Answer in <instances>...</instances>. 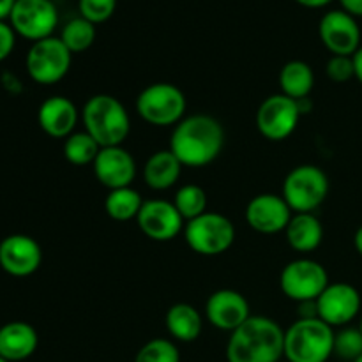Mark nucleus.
I'll return each instance as SVG.
<instances>
[{
	"instance_id": "f257e3e1",
	"label": "nucleus",
	"mask_w": 362,
	"mask_h": 362,
	"mask_svg": "<svg viewBox=\"0 0 362 362\" xmlns=\"http://www.w3.org/2000/svg\"><path fill=\"white\" fill-rule=\"evenodd\" d=\"M226 134L218 119L205 113L184 117L172 131L170 151L189 168L211 165L225 148Z\"/></svg>"
},
{
	"instance_id": "f03ea898",
	"label": "nucleus",
	"mask_w": 362,
	"mask_h": 362,
	"mask_svg": "<svg viewBox=\"0 0 362 362\" xmlns=\"http://www.w3.org/2000/svg\"><path fill=\"white\" fill-rule=\"evenodd\" d=\"M285 359V329L276 320L251 315L226 343L228 362H279Z\"/></svg>"
},
{
	"instance_id": "7ed1b4c3",
	"label": "nucleus",
	"mask_w": 362,
	"mask_h": 362,
	"mask_svg": "<svg viewBox=\"0 0 362 362\" xmlns=\"http://www.w3.org/2000/svg\"><path fill=\"white\" fill-rule=\"evenodd\" d=\"M81 120L88 134L99 147H117L127 140L131 119L126 106L110 94H95L85 103Z\"/></svg>"
},
{
	"instance_id": "20e7f679",
	"label": "nucleus",
	"mask_w": 362,
	"mask_h": 362,
	"mask_svg": "<svg viewBox=\"0 0 362 362\" xmlns=\"http://www.w3.org/2000/svg\"><path fill=\"white\" fill-rule=\"evenodd\" d=\"M336 331L320 318H297L285 331V359L327 362L334 354Z\"/></svg>"
},
{
	"instance_id": "39448f33",
	"label": "nucleus",
	"mask_w": 362,
	"mask_h": 362,
	"mask_svg": "<svg viewBox=\"0 0 362 362\" xmlns=\"http://www.w3.org/2000/svg\"><path fill=\"white\" fill-rule=\"evenodd\" d=\"M136 112L147 124L156 127H175L186 117L187 101L177 85L158 81L138 94Z\"/></svg>"
},
{
	"instance_id": "423d86ee",
	"label": "nucleus",
	"mask_w": 362,
	"mask_h": 362,
	"mask_svg": "<svg viewBox=\"0 0 362 362\" xmlns=\"http://www.w3.org/2000/svg\"><path fill=\"white\" fill-rule=\"evenodd\" d=\"M184 239L189 250L200 257H219L235 243V226L226 216L207 211L184 226Z\"/></svg>"
},
{
	"instance_id": "0eeeda50",
	"label": "nucleus",
	"mask_w": 362,
	"mask_h": 362,
	"mask_svg": "<svg viewBox=\"0 0 362 362\" xmlns=\"http://www.w3.org/2000/svg\"><path fill=\"white\" fill-rule=\"evenodd\" d=\"M329 194V177L320 166L300 165L290 170L281 197L293 212H313Z\"/></svg>"
},
{
	"instance_id": "6e6552de",
	"label": "nucleus",
	"mask_w": 362,
	"mask_h": 362,
	"mask_svg": "<svg viewBox=\"0 0 362 362\" xmlns=\"http://www.w3.org/2000/svg\"><path fill=\"white\" fill-rule=\"evenodd\" d=\"M71 64L73 53L55 35L32 42L25 59L28 76L39 85H55L62 81L69 73Z\"/></svg>"
},
{
	"instance_id": "1a4fd4ad",
	"label": "nucleus",
	"mask_w": 362,
	"mask_h": 362,
	"mask_svg": "<svg viewBox=\"0 0 362 362\" xmlns=\"http://www.w3.org/2000/svg\"><path fill=\"white\" fill-rule=\"evenodd\" d=\"M329 274L322 264L311 258L288 262L279 274V288L293 303L317 300L329 286Z\"/></svg>"
},
{
	"instance_id": "9d476101",
	"label": "nucleus",
	"mask_w": 362,
	"mask_h": 362,
	"mask_svg": "<svg viewBox=\"0 0 362 362\" xmlns=\"http://www.w3.org/2000/svg\"><path fill=\"white\" fill-rule=\"evenodd\" d=\"M303 112L299 101L285 94H272L262 101L257 112V127L269 141H283L296 133Z\"/></svg>"
},
{
	"instance_id": "9b49d317",
	"label": "nucleus",
	"mask_w": 362,
	"mask_h": 362,
	"mask_svg": "<svg viewBox=\"0 0 362 362\" xmlns=\"http://www.w3.org/2000/svg\"><path fill=\"white\" fill-rule=\"evenodd\" d=\"M59 23V11L52 0H16L9 25L16 35L37 42L52 37Z\"/></svg>"
},
{
	"instance_id": "f8f14e48",
	"label": "nucleus",
	"mask_w": 362,
	"mask_h": 362,
	"mask_svg": "<svg viewBox=\"0 0 362 362\" xmlns=\"http://www.w3.org/2000/svg\"><path fill=\"white\" fill-rule=\"evenodd\" d=\"M361 308L359 290L343 281L329 283L327 288L317 299L318 318L332 329H341L352 324L361 313Z\"/></svg>"
},
{
	"instance_id": "ddd939ff",
	"label": "nucleus",
	"mask_w": 362,
	"mask_h": 362,
	"mask_svg": "<svg viewBox=\"0 0 362 362\" xmlns=\"http://www.w3.org/2000/svg\"><path fill=\"white\" fill-rule=\"evenodd\" d=\"M136 225L147 239L154 243H170L184 232L186 221L173 202L154 198L144 202L136 216Z\"/></svg>"
},
{
	"instance_id": "4468645a",
	"label": "nucleus",
	"mask_w": 362,
	"mask_h": 362,
	"mask_svg": "<svg viewBox=\"0 0 362 362\" xmlns=\"http://www.w3.org/2000/svg\"><path fill=\"white\" fill-rule=\"evenodd\" d=\"M292 216L293 211L288 207L285 198L274 193H262L253 197L247 202L244 212L247 226L264 235L285 232Z\"/></svg>"
},
{
	"instance_id": "2eb2a0df",
	"label": "nucleus",
	"mask_w": 362,
	"mask_h": 362,
	"mask_svg": "<svg viewBox=\"0 0 362 362\" xmlns=\"http://www.w3.org/2000/svg\"><path fill=\"white\" fill-rule=\"evenodd\" d=\"M42 250L37 240L25 233H13L0 240V269L14 278H27L39 271Z\"/></svg>"
},
{
	"instance_id": "dca6fc26",
	"label": "nucleus",
	"mask_w": 362,
	"mask_h": 362,
	"mask_svg": "<svg viewBox=\"0 0 362 362\" xmlns=\"http://www.w3.org/2000/svg\"><path fill=\"white\" fill-rule=\"evenodd\" d=\"M320 41L332 55L352 57L361 48V27L343 9L329 11L318 23Z\"/></svg>"
},
{
	"instance_id": "f3484780",
	"label": "nucleus",
	"mask_w": 362,
	"mask_h": 362,
	"mask_svg": "<svg viewBox=\"0 0 362 362\" xmlns=\"http://www.w3.org/2000/svg\"><path fill=\"white\" fill-rule=\"evenodd\" d=\"M251 317L250 303L240 292L221 288L211 293L205 303V318L218 331L233 332Z\"/></svg>"
},
{
	"instance_id": "a211bd4d",
	"label": "nucleus",
	"mask_w": 362,
	"mask_h": 362,
	"mask_svg": "<svg viewBox=\"0 0 362 362\" xmlns=\"http://www.w3.org/2000/svg\"><path fill=\"white\" fill-rule=\"evenodd\" d=\"M92 168H94L95 179L103 186L108 187V191L129 187L136 179V161L122 145L103 147Z\"/></svg>"
},
{
	"instance_id": "6ab92c4d",
	"label": "nucleus",
	"mask_w": 362,
	"mask_h": 362,
	"mask_svg": "<svg viewBox=\"0 0 362 362\" xmlns=\"http://www.w3.org/2000/svg\"><path fill=\"white\" fill-rule=\"evenodd\" d=\"M80 120V112L76 105L69 98L64 95H52L41 103L37 110L39 127L48 136L57 140H66L74 133Z\"/></svg>"
},
{
	"instance_id": "aec40b11",
	"label": "nucleus",
	"mask_w": 362,
	"mask_h": 362,
	"mask_svg": "<svg viewBox=\"0 0 362 362\" xmlns=\"http://www.w3.org/2000/svg\"><path fill=\"white\" fill-rule=\"evenodd\" d=\"M37 331L27 322H9L0 327V357L9 362H21L37 350Z\"/></svg>"
},
{
	"instance_id": "412c9836",
	"label": "nucleus",
	"mask_w": 362,
	"mask_h": 362,
	"mask_svg": "<svg viewBox=\"0 0 362 362\" xmlns=\"http://www.w3.org/2000/svg\"><path fill=\"white\" fill-rule=\"evenodd\" d=\"M288 246L297 253H311L324 240V226L313 212H293L285 230Z\"/></svg>"
},
{
	"instance_id": "4be33fe9",
	"label": "nucleus",
	"mask_w": 362,
	"mask_h": 362,
	"mask_svg": "<svg viewBox=\"0 0 362 362\" xmlns=\"http://www.w3.org/2000/svg\"><path fill=\"white\" fill-rule=\"evenodd\" d=\"M182 163L170 148L158 151L145 161L144 180L151 189L166 191L175 186L182 173Z\"/></svg>"
},
{
	"instance_id": "5701e85b",
	"label": "nucleus",
	"mask_w": 362,
	"mask_h": 362,
	"mask_svg": "<svg viewBox=\"0 0 362 362\" xmlns=\"http://www.w3.org/2000/svg\"><path fill=\"white\" fill-rule=\"evenodd\" d=\"M165 325L168 334L179 343H193L200 338L204 318L200 311L187 303H177L166 311Z\"/></svg>"
},
{
	"instance_id": "b1692460",
	"label": "nucleus",
	"mask_w": 362,
	"mask_h": 362,
	"mask_svg": "<svg viewBox=\"0 0 362 362\" xmlns=\"http://www.w3.org/2000/svg\"><path fill=\"white\" fill-rule=\"evenodd\" d=\"M281 94L296 101H303L311 95L315 88V71L304 60H290L279 71Z\"/></svg>"
},
{
	"instance_id": "393cba45",
	"label": "nucleus",
	"mask_w": 362,
	"mask_h": 362,
	"mask_svg": "<svg viewBox=\"0 0 362 362\" xmlns=\"http://www.w3.org/2000/svg\"><path fill=\"white\" fill-rule=\"evenodd\" d=\"M144 202L141 194L133 186L119 187V189L108 191L106 194L105 212L113 221H131V219H136Z\"/></svg>"
},
{
	"instance_id": "a878e982",
	"label": "nucleus",
	"mask_w": 362,
	"mask_h": 362,
	"mask_svg": "<svg viewBox=\"0 0 362 362\" xmlns=\"http://www.w3.org/2000/svg\"><path fill=\"white\" fill-rule=\"evenodd\" d=\"M101 147L98 141L87 133V131H74L71 136L64 140V158L74 166H87L94 165Z\"/></svg>"
},
{
	"instance_id": "bb28decb",
	"label": "nucleus",
	"mask_w": 362,
	"mask_h": 362,
	"mask_svg": "<svg viewBox=\"0 0 362 362\" xmlns=\"http://www.w3.org/2000/svg\"><path fill=\"white\" fill-rule=\"evenodd\" d=\"M173 205L179 211V214L182 216L184 221L187 223L207 212L209 198L204 187L197 186V184H184L182 187L177 189Z\"/></svg>"
},
{
	"instance_id": "cd10ccee",
	"label": "nucleus",
	"mask_w": 362,
	"mask_h": 362,
	"mask_svg": "<svg viewBox=\"0 0 362 362\" xmlns=\"http://www.w3.org/2000/svg\"><path fill=\"white\" fill-rule=\"evenodd\" d=\"M60 41L66 45L71 53H83L94 45L95 41V25L85 18L78 16L67 21L60 34Z\"/></svg>"
},
{
	"instance_id": "c85d7f7f",
	"label": "nucleus",
	"mask_w": 362,
	"mask_h": 362,
	"mask_svg": "<svg viewBox=\"0 0 362 362\" xmlns=\"http://www.w3.org/2000/svg\"><path fill=\"white\" fill-rule=\"evenodd\" d=\"M134 362H180L179 346L172 339L154 338L138 350Z\"/></svg>"
},
{
	"instance_id": "c756f323",
	"label": "nucleus",
	"mask_w": 362,
	"mask_h": 362,
	"mask_svg": "<svg viewBox=\"0 0 362 362\" xmlns=\"http://www.w3.org/2000/svg\"><path fill=\"white\" fill-rule=\"evenodd\" d=\"M338 359L354 362L362 356V331L359 327H341L334 334V354Z\"/></svg>"
},
{
	"instance_id": "7c9ffc66",
	"label": "nucleus",
	"mask_w": 362,
	"mask_h": 362,
	"mask_svg": "<svg viewBox=\"0 0 362 362\" xmlns=\"http://www.w3.org/2000/svg\"><path fill=\"white\" fill-rule=\"evenodd\" d=\"M115 7L117 0H78L80 16L94 25L108 21L115 13Z\"/></svg>"
},
{
	"instance_id": "2f4dec72",
	"label": "nucleus",
	"mask_w": 362,
	"mask_h": 362,
	"mask_svg": "<svg viewBox=\"0 0 362 362\" xmlns=\"http://www.w3.org/2000/svg\"><path fill=\"white\" fill-rule=\"evenodd\" d=\"M325 73L332 83H346L352 78H356V69H354V59L345 55H332L327 60Z\"/></svg>"
},
{
	"instance_id": "473e14b6",
	"label": "nucleus",
	"mask_w": 362,
	"mask_h": 362,
	"mask_svg": "<svg viewBox=\"0 0 362 362\" xmlns=\"http://www.w3.org/2000/svg\"><path fill=\"white\" fill-rule=\"evenodd\" d=\"M14 45H16V32L9 23L0 21V62H4L13 53Z\"/></svg>"
},
{
	"instance_id": "72a5a7b5",
	"label": "nucleus",
	"mask_w": 362,
	"mask_h": 362,
	"mask_svg": "<svg viewBox=\"0 0 362 362\" xmlns=\"http://www.w3.org/2000/svg\"><path fill=\"white\" fill-rule=\"evenodd\" d=\"M0 81H2L4 88H6L7 92H11V94H20V92L23 90V87H21V81L18 80L16 74H13V73H4L2 76H0Z\"/></svg>"
},
{
	"instance_id": "f704fd0d",
	"label": "nucleus",
	"mask_w": 362,
	"mask_h": 362,
	"mask_svg": "<svg viewBox=\"0 0 362 362\" xmlns=\"http://www.w3.org/2000/svg\"><path fill=\"white\" fill-rule=\"evenodd\" d=\"M341 9L354 18H362V0H339Z\"/></svg>"
},
{
	"instance_id": "c9c22d12",
	"label": "nucleus",
	"mask_w": 362,
	"mask_h": 362,
	"mask_svg": "<svg viewBox=\"0 0 362 362\" xmlns=\"http://www.w3.org/2000/svg\"><path fill=\"white\" fill-rule=\"evenodd\" d=\"M14 4H16V0H0V21L9 20Z\"/></svg>"
},
{
	"instance_id": "e433bc0d",
	"label": "nucleus",
	"mask_w": 362,
	"mask_h": 362,
	"mask_svg": "<svg viewBox=\"0 0 362 362\" xmlns=\"http://www.w3.org/2000/svg\"><path fill=\"white\" fill-rule=\"evenodd\" d=\"M352 59H354V69H356V80L362 85V45L361 48L354 53Z\"/></svg>"
},
{
	"instance_id": "4c0bfd02",
	"label": "nucleus",
	"mask_w": 362,
	"mask_h": 362,
	"mask_svg": "<svg viewBox=\"0 0 362 362\" xmlns=\"http://www.w3.org/2000/svg\"><path fill=\"white\" fill-rule=\"evenodd\" d=\"M296 2H299L304 7H310V9H320V7L329 6L334 0H296Z\"/></svg>"
},
{
	"instance_id": "58836bf2",
	"label": "nucleus",
	"mask_w": 362,
	"mask_h": 362,
	"mask_svg": "<svg viewBox=\"0 0 362 362\" xmlns=\"http://www.w3.org/2000/svg\"><path fill=\"white\" fill-rule=\"evenodd\" d=\"M354 246H356V251L357 255L362 258V226H359L356 232V235H354Z\"/></svg>"
},
{
	"instance_id": "ea45409f",
	"label": "nucleus",
	"mask_w": 362,
	"mask_h": 362,
	"mask_svg": "<svg viewBox=\"0 0 362 362\" xmlns=\"http://www.w3.org/2000/svg\"><path fill=\"white\" fill-rule=\"evenodd\" d=\"M354 362H362V356L359 357V359H356V361H354Z\"/></svg>"
},
{
	"instance_id": "a19ab883",
	"label": "nucleus",
	"mask_w": 362,
	"mask_h": 362,
	"mask_svg": "<svg viewBox=\"0 0 362 362\" xmlns=\"http://www.w3.org/2000/svg\"><path fill=\"white\" fill-rule=\"evenodd\" d=\"M0 362H9V361H6V359H4V357H0Z\"/></svg>"
},
{
	"instance_id": "79ce46f5",
	"label": "nucleus",
	"mask_w": 362,
	"mask_h": 362,
	"mask_svg": "<svg viewBox=\"0 0 362 362\" xmlns=\"http://www.w3.org/2000/svg\"><path fill=\"white\" fill-rule=\"evenodd\" d=\"M359 329L362 331V318H361V324H359Z\"/></svg>"
},
{
	"instance_id": "37998d69",
	"label": "nucleus",
	"mask_w": 362,
	"mask_h": 362,
	"mask_svg": "<svg viewBox=\"0 0 362 362\" xmlns=\"http://www.w3.org/2000/svg\"><path fill=\"white\" fill-rule=\"evenodd\" d=\"M279 362H290V361H286V359H281Z\"/></svg>"
}]
</instances>
